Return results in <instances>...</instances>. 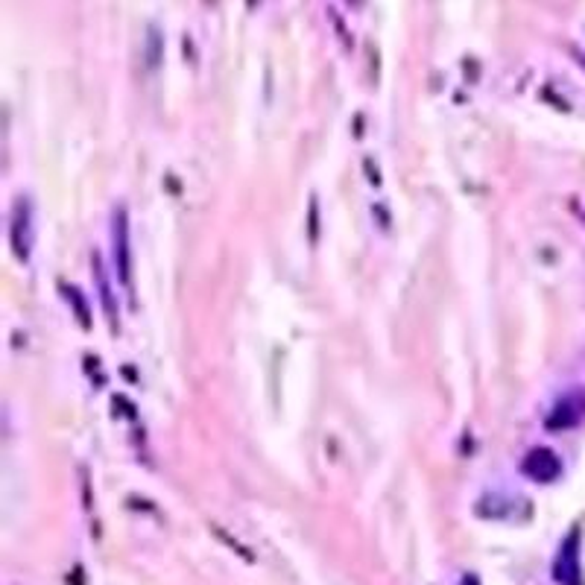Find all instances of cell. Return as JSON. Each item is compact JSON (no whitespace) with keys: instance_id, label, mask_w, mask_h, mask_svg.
<instances>
[{"instance_id":"obj_1","label":"cell","mask_w":585,"mask_h":585,"mask_svg":"<svg viewBox=\"0 0 585 585\" xmlns=\"http://www.w3.org/2000/svg\"><path fill=\"white\" fill-rule=\"evenodd\" d=\"M580 542L577 536H571L562 553H559V562H556V580L562 585H580L583 583V574H580Z\"/></svg>"},{"instance_id":"obj_2","label":"cell","mask_w":585,"mask_h":585,"mask_svg":"<svg viewBox=\"0 0 585 585\" xmlns=\"http://www.w3.org/2000/svg\"><path fill=\"white\" fill-rule=\"evenodd\" d=\"M524 468H527V474H530L533 480H553V477L559 474L562 463L556 460V454L539 448V451H533V454L524 460Z\"/></svg>"}]
</instances>
